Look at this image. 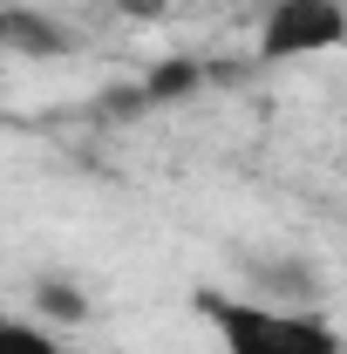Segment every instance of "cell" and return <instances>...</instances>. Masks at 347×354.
I'll return each mask as SVG.
<instances>
[{
    "label": "cell",
    "mask_w": 347,
    "mask_h": 354,
    "mask_svg": "<svg viewBox=\"0 0 347 354\" xmlns=\"http://www.w3.org/2000/svg\"><path fill=\"white\" fill-rule=\"evenodd\" d=\"M55 354H75V348H62V341H55Z\"/></svg>",
    "instance_id": "ba28073f"
},
{
    "label": "cell",
    "mask_w": 347,
    "mask_h": 354,
    "mask_svg": "<svg viewBox=\"0 0 347 354\" xmlns=\"http://www.w3.org/2000/svg\"><path fill=\"white\" fill-rule=\"evenodd\" d=\"M347 48V7L341 0H272V14L259 21V55L265 62H306Z\"/></svg>",
    "instance_id": "7a4b0ae2"
},
{
    "label": "cell",
    "mask_w": 347,
    "mask_h": 354,
    "mask_svg": "<svg viewBox=\"0 0 347 354\" xmlns=\"http://www.w3.org/2000/svg\"><path fill=\"white\" fill-rule=\"evenodd\" d=\"M35 300H41V313H55V320H88V300L68 286V279H41Z\"/></svg>",
    "instance_id": "8992f818"
},
{
    "label": "cell",
    "mask_w": 347,
    "mask_h": 354,
    "mask_svg": "<svg viewBox=\"0 0 347 354\" xmlns=\"http://www.w3.org/2000/svg\"><path fill=\"white\" fill-rule=\"evenodd\" d=\"M198 313L218 327L225 354H341V334L313 313L272 307V300H232V293H198Z\"/></svg>",
    "instance_id": "6da1fadb"
},
{
    "label": "cell",
    "mask_w": 347,
    "mask_h": 354,
    "mask_svg": "<svg viewBox=\"0 0 347 354\" xmlns=\"http://www.w3.org/2000/svg\"><path fill=\"white\" fill-rule=\"evenodd\" d=\"M198 82H205V68H198V62H157L136 88H143V102H171V95H191Z\"/></svg>",
    "instance_id": "277c9868"
},
{
    "label": "cell",
    "mask_w": 347,
    "mask_h": 354,
    "mask_svg": "<svg viewBox=\"0 0 347 354\" xmlns=\"http://www.w3.org/2000/svg\"><path fill=\"white\" fill-rule=\"evenodd\" d=\"M7 48H21V55H62V48H68V35H62L55 21H35V14L7 7Z\"/></svg>",
    "instance_id": "3957f363"
},
{
    "label": "cell",
    "mask_w": 347,
    "mask_h": 354,
    "mask_svg": "<svg viewBox=\"0 0 347 354\" xmlns=\"http://www.w3.org/2000/svg\"><path fill=\"white\" fill-rule=\"evenodd\" d=\"M0 354H55V341H48L35 320H14V313H0Z\"/></svg>",
    "instance_id": "5b68a950"
},
{
    "label": "cell",
    "mask_w": 347,
    "mask_h": 354,
    "mask_svg": "<svg viewBox=\"0 0 347 354\" xmlns=\"http://www.w3.org/2000/svg\"><path fill=\"white\" fill-rule=\"evenodd\" d=\"M109 7H116V14H130V21H164V7H171V0H109Z\"/></svg>",
    "instance_id": "52a82bcc"
}]
</instances>
